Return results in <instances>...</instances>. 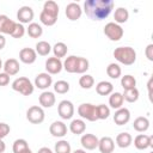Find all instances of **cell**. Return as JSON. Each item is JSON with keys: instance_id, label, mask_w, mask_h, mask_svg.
<instances>
[{"instance_id": "obj_1", "label": "cell", "mask_w": 153, "mask_h": 153, "mask_svg": "<svg viewBox=\"0 0 153 153\" xmlns=\"http://www.w3.org/2000/svg\"><path fill=\"white\" fill-rule=\"evenodd\" d=\"M114 6V0H86L84 2V11L90 19L103 20L109 17Z\"/></svg>"}, {"instance_id": "obj_2", "label": "cell", "mask_w": 153, "mask_h": 153, "mask_svg": "<svg viewBox=\"0 0 153 153\" xmlns=\"http://www.w3.org/2000/svg\"><path fill=\"white\" fill-rule=\"evenodd\" d=\"M114 57L120 63L130 66L136 61V51L131 47H117L114 50Z\"/></svg>"}, {"instance_id": "obj_3", "label": "cell", "mask_w": 153, "mask_h": 153, "mask_svg": "<svg viewBox=\"0 0 153 153\" xmlns=\"http://www.w3.org/2000/svg\"><path fill=\"white\" fill-rule=\"evenodd\" d=\"M12 88L23 96H30L33 93V85L26 76H19L12 82Z\"/></svg>"}, {"instance_id": "obj_4", "label": "cell", "mask_w": 153, "mask_h": 153, "mask_svg": "<svg viewBox=\"0 0 153 153\" xmlns=\"http://www.w3.org/2000/svg\"><path fill=\"white\" fill-rule=\"evenodd\" d=\"M123 33H124V31H123L122 26L116 24L115 22H110L104 26V35L110 41H114V42L120 41L123 37Z\"/></svg>"}, {"instance_id": "obj_5", "label": "cell", "mask_w": 153, "mask_h": 153, "mask_svg": "<svg viewBox=\"0 0 153 153\" xmlns=\"http://www.w3.org/2000/svg\"><path fill=\"white\" fill-rule=\"evenodd\" d=\"M78 114L81 118H85L87 121L94 122L97 121V105H93L91 103H82L78 106Z\"/></svg>"}, {"instance_id": "obj_6", "label": "cell", "mask_w": 153, "mask_h": 153, "mask_svg": "<svg viewBox=\"0 0 153 153\" xmlns=\"http://www.w3.org/2000/svg\"><path fill=\"white\" fill-rule=\"evenodd\" d=\"M44 117H45V114H44V110L38 106V105H33V106H30L26 111V120L32 123V124H39L44 121Z\"/></svg>"}, {"instance_id": "obj_7", "label": "cell", "mask_w": 153, "mask_h": 153, "mask_svg": "<svg viewBox=\"0 0 153 153\" xmlns=\"http://www.w3.org/2000/svg\"><path fill=\"white\" fill-rule=\"evenodd\" d=\"M57 112L59 116L62 120H71L74 115V105L71 100H61L57 105Z\"/></svg>"}, {"instance_id": "obj_8", "label": "cell", "mask_w": 153, "mask_h": 153, "mask_svg": "<svg viewBox=\"0 0 153 153\" xmlns=\"http://www.w3.org/2000/svg\"><path fill=\"white\" fill-rule=\"evenodd\" d=\"M63 66H62V61L55 56L53 57H48V60L45 61V71L48 74H59L62 71Z\"/></svg>"}, {"instance_id": "obj_9", "label": "cell", "mask_w": 153, "mask_h": 153, "mask_svg": "<svg viewBox=\"0 0 153 153\" xmlns=\"http://www.w3.org/2000/svg\"><path fill=\"white\" fill-rule=\"evenodd\" d=\"M65 13H66V17H67L69 20L74 22V20H78V19L81 17V14H82V8H81L80 5L76 4V2H69V4L66 6Z\"/></svg>"}, {"instance_id": "obj_10", "label": "cell", "mask_w": 153, "mask_h": 153, "mask_svg": "<svg viewBox=\"0 0 153 153\" xmlns=\"http://www.w3.org/2000/svg\"><path fill=\"white\" fill-rule=\"evenodd\" d=\"M17 19L20 24H29L33 19V10L30 6H22L17 12Z\"/></svg>"}, {"instance_id": "obj_11", "label": "cell", "mask_w": 153, "mask_h": 153, "mask_svg": "<svg viewBox=\"0 0 153 153\" xmlns=\"http://www.w3.org/2000/svg\"><path fill=\"white\" fill-rule=\"evenodd\" d=\"M16 27V22L10 19L6 14H0V33L1 35H12Z\"/></svg>"}, {"instance_id": "obj_12", "label": "cell", "mask_w": 153, "mask_h": 153, "mask_svg": "<svg viewBox=\"0 0 153 153\" xmlns=\"http://www.w3.org/2000/svg\"><path fill=\"white\" fill-rule=\"evenodd\" d=\"M51 84H53V78L47 72L37 74L35 78V86L39 90H47L49 86H51Z\"/></svg>"}, {"instance_id": "obj_13", "label": "cell", "mask_w": 153, "mask_h": 153, "mask_svg": "<svg viewBox=\"0 0 153 153\" xmlns=\"http://www.w3.org/2000/svg\"><path fill=\"white\" fill-rule=\"evenodd\" d=\"M98 141H99V139L94 134H84L80 139L81 146L87 151L96 149L98 147Z\"/></svg>"}, {"instance_id": "obj_14", "label": "cell", "mask_w": 153, "mask_h": 153, "mask_svg": "<svg viewBox=\"0 0 153 153\" xmlns=\"http://www.w3.org/2000/svg\"><path fill=\"white\" fill-rule=\"evenodd\" d=\"M36 59H37V54H36V50L32 48H23L19 51V60L23 63L31 65L36 61Z\"/></svg>"}, {"instance_id": "obj_15", "label": "cell", "mask_w": 153, "mask_h": 153, "mask_svg": "<svg viewBox=\"0 0 153 153\" xmlns=\"http://www.w3.org/2000/svg\"><path fill=\"white\" fill-rule=\"evenodd\" d=\"M130 120V111L127 108H120L116 110L115 115H114V122L117 126H123L127 124Z\"/></svg>"}, {"instance_id": "obj_16", "label": "cell", "mask_w": 153, "mask_h": 153, "mask_svg": "<svg viewBox=\"0 0 153 153\" xmlns=\"http://www.w3.org/2000/svg\"><path fill=\"white\" fill-rule=\"evenodd\" d=\"M49 131L55 137H63L67 134V126L62 121H55L50 124Z\"/></svg>"}, {"instance_id": "obj_17", "label": "cell", "mask_w": 153, "mask_h": 153, "mask_svg": "<svg viewBox=\"0 0 153 153\" xmlns=\"http://www.w3.org/2000/svg\"><path fill=\"white\" fill-rule=\"evenodd\" d=\"M152 136L149 135H145V134H139L135 139H134V146L140 149V151H143V149H147L148 147H152Z\"/></svg>"}, {"instance_id": "obj_18", "label": "cell", "mask_w": 153, "mask_h": 153, "mask_svg": "<svg viewBox=\"0 0 153 153\" xmlns=\"http://www.w3.org/2000/svg\"><path fill=\"white\" fill-rule=\"evenodd\" d=\"M100 153H112L115 149V142L110 136H103L98 141V147H97Z\"/></svg>"}, {"instance_id": "obj_19", "label": "cell", "mask_w": 153, "mask_h": 153, "mask_svg": "<svg viewBox=\"0 0 153 153\" xmlns=\"http://www.w3.org/2000/svg\"><path fill=\"white\" fill-rule=\"evenodd\" d=\"M38 102L41 104V108H51L55 104L56 98H55V94L53 92L43 91L38 97Z\"/></svg>"}, {"instance_id": "obj_20", "label": "cell", "mask_w": 153, "mask_h": 153, "mask_svg": "<svg viewBox=\"0 0 153 153\" xmlns=\"http://www.w3.org/2000/svg\"><path fill=\"white\" fill-rule=\"evenodd\" d=\"M2 68H4V72H5L6 74H8L10 76L16 75V74L20 71L19 62H18V60H16V59H7V60L5 61V63L2 65Z\"/></svg>"}, {"instance_id": "obj_21", "label": "cell", "mask_w": 153, "mask_h": 153, "mask_svg": "<svg viewBox=\"0 0 153 153\" xmlns=\"http://www.w3.org/2000/svg\"><path fill=\"white\" fill-rule=\"evenodd\" d=\"M112 91H114V85L110 81L103 80L96 85V92L99 96H109L112 93Z\"/></svg>"}, {"instance_id": "obj_22", "label": "cell", "mask_w": 153, "mask_h": 153, "mask_svg": "<svg viewBox=\"0 0 153 153\" xmlns=\"http://www.w3.org/2000/svg\"><path fill=\"white\" fill-rule=\"evenodd\" d=\"M133 128L139 131V133H143L146 131L148 128H149V120L145 116H140V117H136L134 120V123H133Z\"/></svg>"}, {"instance_id": "obj_23", "label": "cell", "mask_w": 153, "mask_h": 153, "mask_svg": "<svg viewBox=\"0 0 153 153\" xmlns=\"http://www.w3.org/2000/svg\"><path fill=\"white\" fill-rule=\"evenodd\" d=\"M133 142V137L127 131H123V133H120L117 136H116V143L120 148H127L131 145Z\"/></svg>"}, {"instance_id": "obj_24", "label": "cell", "mask_w": 153, "mask_h": 153, "mask_svg": "<svg viewBox=\"0 0 153 153\" xmlns=\"http://www.w3.org/2000/svg\"><path fill=\"white\" fill-rule=\"evenodd\" d=\"M129 18V12L126 7H118L115 10V13H114V19H115V23L116 24H122V23H126Z\"/></svg>"}, {"instance_id": "obj_25", "label": "cell", "mask_w": 153, "mask_h": 153, "mask_svg": "<svg viewBox=\"0 0 153 153\" xmlns=\"http://www.w3.org/2000/svg\"><path fill=\"white\" fill-rule=\"evenodd\" d=\"M86 129V124L80 118H76V120H73L69 124V130L74 134V135H80L85 131Z\"/></svg>"}, {"instance_id": "obj_26", "label": "cell", "mask_w": 153, "mask_h": 153, "mask_svg": "<svg viewBox=\"0 0 153 153\" xmlns=\"http://www.w3.org/2000/svg\"><path fill=\"white\" fill-rule=\"evenodd\" d=\"M123 102H124L123 96H122V93H120V92H112V93L110 94V97H109V105H110L112 109H116V110H117V109L122 108Z\"/></svg>"}, {"instance_id": "obj_27", "label": "cell", "mask_w": 153, "mask_h": 153, "mask_svg": "<svg viewBox=\"0 0 153 153\" xmlns=\"http://www.w3.org/2000/svg\"><path fill=\"white\" fill-rule=\"evenodd\" d=\"M76 62H78V56H75V55H71V56L66 57V60L62 62L63 69L68 73H75Z\"/></svg>"}, {"instance_id": "obj_28", "label": "cell", "mask_w": 153, "mask_h": 153, "mask_svg": "<svg viewBox=\"0 0 153 153\" xmlns=\"http://www.w3.org/2000/svg\"><path fill=\"white\" fill-rule=\"evenodd\" d=\"M43 12L50 14V16H54V17H57L59 16V5L53 1V0H48L44 2L43 5Z\"/></svg>"}, {"instance_id": "obj_29", "label": "cell", "mask_w": 153, "mask_h": 153, "mask_svg": "<svg viewBox=\"0 0 153 153\" xmlns=\"http://www.w3.org/2000/svg\"><path fill=\"white\" fill-rule=\"evenodd\" d=\"M26 32H27V35H29L31 38H38V37L42 36L43 29H42V26H41L39 24H37V23H30L29 26H27V29H26Z\"/></svg>"}, {"instance_id": "obj_30", "label": "cell", "mask_w": 153, "mask_h": 153, "mask_svg": "<svg viewBox=\"0 0 153 153\" xmlns=\"http://www.w3.org/2000/svg\"><path fill=\"white\" fill-rule=\"evenodd\" d=\"M51 50H53L55 57L61 59V57H65V56L67 55L68 48H67V45H66L63 42H57V43L54 44V47L51 48Z\"/></svg>"}, {"instance_id": "obj_31", "label": "cell", "mask_w": 153, "mask_h": 153, "mask_svg": "<svg viewBox=\"0 0 153 153\" xmlns=\"http://www.w3.org/2000/svg\"><path fill=\"white\" fill-rule=\"evenodd\" d=\"M106 74L111 79H118L122 74V69L118 63L112 62V63H109V66L106 67Z\"/></svg>"}, {"instance_id": "obj_32", "label": "cell", "mask_w": 153, "mask_h": 153, "mask_svg": "<svg viewBox=\"0 0 153 153\" xmlns=\"http://www.w3.org/2000/svg\"><path fill=\"white\" fill-rule=\"evenodd\" d=\"M122 96H123V99L127 100L128 103H135L139 99L140 92L136 87H134V88H130V90H124Z\"/></svg>"}, {"instance_id": "obj_33", "label": "cell", "mask_w": 153, "mask_h": 153, "mask_svg": "<svg viewBox=\"0 0 153 153\" xmlns=\"http://www.w3.org/2000/svg\"><path fill=\"white\" fill-rule=\"evenodd\" d=\"M51 51V45L47 41H39L36 44V54L41 56H47Z\"/></svg>"}, {"instance_id": "obj_34", "label": "cell", "mask_w": 153, "mask_h": 153, "mask_svg": "<svg viewBox=\"0 0 153 153\" xmlns=\"http://www.w3.org/2000/svg\"><path fill=\"white\" fill-rule=\"evenodd\" d=\"M121 86L123 87V90L134 88V87H136V79L133 75L127 74V75L122 76V79H121Z\"/></svg>"}, {"instance_id": "obj_35", "label": "cell", "mask_w": 153, "mask_h": 153, "mask_svg": "<svg viewBox=\"0 0 153 153\" xmlns=\"http://www.w3.org/2000/svg\"><path fill=\"white\" fill-rule=\"evenodd\" d=\"M54 151L55 153H72V148H71V145L68 141L66 140H60L55 143V147H54Z\"/></svg>"}, {"instance_id": "obj_36", "label": "cell", "mask_w": 153, "mask_h": 153, "mask_svg": "<svg viewBox=\"0 0 153 153\" xmlns=\"http://www.w3.org/2000/svg\"><path fill=\"white\" fill-rule=\"evenodd\" d=\"M79 85H80L81 88L88 90V88H91L94 85V79L90 74H82L80 76V79H79Z\"/></svg>"}, {"instance_id": "obj_37", "label": "cell", "mask_w": 153, "mask_h": 153, "mask_svg": "<svg viewBox=\"0 0 153 153\" xmlns=\"http://www.w3.org/2000/svg\"><path fill=\"white\" fill-rule=\"evenodd\" d=\"M88 68H90V62H88V60L85 59V57L78 56V62H76L75 73H78V74H84Z\"/></svg>"}, {"instance_id": "obj_38", "label": "cell", "mask_w": 153, "mask_h": 153, "mask_svg": "<svg viewBox=\"0 0 153 153\" xmlns=\"http://www.w3.org/2000/svg\"><path fill=\"white\" fill-rule=\"evenodd\" d=\"M39 20H41V23L43 24V25H45V26H53L56 22H57V17H54V16H50V14H48V13H45V12H41V14H39Z\"/></svg>"}, {"instance_id": "obj_39", "label": "cell", "mask_w": 153, "mask_h": 153, "mask_svg": "<svg viewBox=\"0 0 153 153\" xmlns=\"http://www.w3.org/2000/svg\"><path fill=\"white\" fill-rule=\"evenodd\" d=\"M54 91L56 93H60V94H65L69 91V84L65 80H57L55 84H54Z\"/></svg>"}, {"instance_id": "obj_40", "label": "cell", "mask_w": 153, "mask_h": 153, "mask_svg": "<svg viewBox=\"0 0 153 153\" xmlns=\"http://www.w3.org/2000/svg\"><path fill=\"white\" fill-rule=\"evenodd\" d=\"M110 115V108L105 104L97 105V118L98 120H106Z\"/></svg>"}, {"instance_id": "obj_41", "label": "cell", "mask_w": 153, "mask_h": 153, "mask_svg": "<svg viewBox=\"0 0 153 153\" xmlns=\"http://www.w3.org/2000/svg\"><path fill=\"white\" fill-rule=\"evenodd\" d=\"M26 148H29V145H27V141L24 140V139H17L13 142V146H12L13 153H20Z\"/></svg>"}, {"instance_id": "obj_42", "label": "cell", "mask_w": 153, "mask_h": 153, "mask_svg": "<svg viewBox=\"0 0 153 153\" xmlns=\"http://www.w3.org/2000/svg\"><path fill=\"white\" fill-rule=\"evenodd\" d=\"M24 35H25V27H24V25L20 24V23H16V27H14V30H13V32H12L11 36L13 38H22Z\"/></svg>"}, {"instance_id": "obj_43", "label": "cell", "mask_w": 153, "mask_h": 153, "mask_svg": "<svg viewBox=\"0 0 153 153\" xmlns=\"http://www.w3.org/2000/svg\"><path fill=\"white\" fill-rule=\"evenodd\" d=\"M10 130H11V128H10V126H8L7 123L0 122V139H1V140H2L5 136L8 135Z\"/></svg>"}, {"instance_id": "obj_44", "label": "cell", "mask_w": 153, "mask_h": 153, "mask_svg": "<svg viewBox=\"0 0 153 153\" xmlns=\"http://www.w3.org/2000/svg\"><path fill=\"white\" fill-rule=\"evenodd\" d=\"M10 84V75L5 72L0 73V86H6Z\"/></svg>"}, {"instance_id": "obj_45", "label": "cell", "mask_w": 153, "mask_h": 153, "mask_svg": "<svg viewBox=\"0 0 153 153\" xmlns=\"http://www.w3.org/2000/svg\"><path fill=\"white\" fill-rule=\"evenodd\" d=\"M145 54H146V57H147L149 61H153V44H152V43L146 47Z\"/></svg>"}, {"instance_id": "obj_46", "label": "cell", "mask_w": 153, "mask_h": 153, "mask_svg": "<svg viewBox=\"0 0 153 153\" xmlns=\"http://www.w3.org/2000/svg\"><path fill=\"white\" fill-rule=\"evenodd\" d=\"M5 45H6V38H5V36H4V35H1V33H0V50H1Z\"/></svg>"}, {"instance_id": "obj_47", "label": "cell", "mask_w": 153, "mask_h": 153, "mask_svg": "<svg viewBox=\"0 0 153 153\" xmlns=\"http://www.w3.org/2000/svg\"><path fill=\"white\" fill-rule=\"evenodd\" d=\"M152 79H149L148 80V84H147V86H148V96H149V99L152 100Z\"/></svg>"}, {"instance_id": "obj_48", "label": "cell", "mask_w": 153, "mask_h": 153, "mask_svg": "<svg viewBox=\"0 0 153 153\" xmlns=\"http://www.w3.org/2000/svg\"><path fill=\"white\" fill-rule=\"evenodd\" d=\"M37 153H53V151L50 148H48V147H41Z\"/></svg>"}, {"instance_id": "obj_49", "label": "cell", "mask_w": 153, "mask_h": 153, "mask_svg": "<svg viewBox=\"0 0 153 153\" xmlns=\"http://www.w3.org/2000/svg\"><path fill=\"white\" fill-rule=\"evenodd\" d=\"M5 149H6V145H5V142L0 139V153H4Z\"/></svg>"}, {"instance_id": "obj_50", "label": "cell", "mask_w": 153, "mask_h": 153, "mask_svg": "<svg viewBox=\"0 0 153 153\" xmlns=\"http://www.w3.org/2000/svg\"><path fill=\"white\" fill-rule=\"evenodd\" d=\"M73 153H86V151L85 149H75Z\"/></svg>"}, {"instance_id": "obj_51", "label": "cell", "mask_w": 153, "mask_h": 153, "mask_svg": "<svg viewBox=\"0 0 153 153\" xmlns=\"http://www.w3.org/2000/svg\"><path fill=\"white\" fill-rule=\"evenodd\" d=\"M20 153H32V152H31V149H30V148H26V149H24V151H23V152H20Z\"/></svg>"}, {"instance_id": "obj_52", "label": "cell", "mask_w": 153, "mask_h": 153, "mask_svg": "<svg viewBox=\"0 0 153 153\" xmlns=\"http://www.w3.org/2000/svg\"><path fill=\"white\" fill-rule=\"evenodd\" d=\"M2 68V61H1V59H0V69Z\"/></svg>"}, {"instance_id": "obj_53", "label": "cell", "mask_w": 153, "mask_h": 153, "mask_svg": "<svg viewBox=\"0 0 153 153\" xmlns=\"http://www.w3.org/2000/svg\"><path fill=\"white\" fill-rule=\"evenodd\" d=\"M151 153H153V152H151Z\"/></svg>"}]
</instances>
